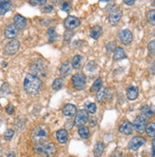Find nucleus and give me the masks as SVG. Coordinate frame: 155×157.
Instances as JSON below:
<instances>
[{"mask_svg":"<svg viewBox=\"0 0 155 157\" xmlns=\"http://www.w3.org/2000/svg\"><path fill=\"white\" fill-rule=\"evenodd\" d=\"M42 87V81L39 77L32 75L31 73L27 75L24 79V90L27 94L34 95L37 94Z\"/></svg>","mask_w":155,"mask_h":157,"instance_id":"f257e3e1","label":"nucleus"},{"mask_svg":"<svg viewBox=\"0 0 155 157\" xmlns=\"http://www.w3.org/2000/svg\"><path fill=\"white\" fill-rule=\"evenodd\" d=\"M34 151L45 157H51L56 151L55 145L51 142H38L34 146Z\"/></svg>","mask_w":155,"mask_h":157,"instance_id":"f03ea898","label":"nucleus"},{"mask_svg":"<svg viewBox=\"0 0 155 157\" xmlns=\"http://www.w3.org/2000/svg\"><path fill=\"white\" fill-rule=\"evenodd\" d=\"M48 135H49V128L47 125L44 124L35 127L32 132V138L36 143L45 141L47 139Z\"/></svg>","mask_w":155,"mask_h":157,"instance_id":"7ed1b4c3","label":"nucleus"},{"mask_svg":"<svg viewBox=\"0 0 155 157\" xmlns=\"http://www.w3.org/2000/svg\"><path fill=\"white\" fill-rule=\"evenodd\" d=\"M30 71H31V75H35L37 77H46L47 75V65L45 64L44 61L42 60H37L33 62L31 67H30Z\"/></svg>","mask_w":155,"mask_h":157,"instance_id":"20e7f679","label":"nucleus"},{"mask_svg":"<svg viewBox=\"0 0 155 157\" xmlns=\"http://www.w3.org/2000/svg\"><path fill=\"white\" fill-rule=\"evenodd\" d=\"M72 86H74L76 90H82L86 87V75L83 72H77L72 76L71 78Z\"/></svg>","mask_w":155,"mask_h":157,"instance_id":"39448f33","label":"nucleus"},{"mask_svg":"<svg viewBox=\"0 0 155 157\" xmlns=\"http://www.w3.org/2000/svg\"><path fill=\"white\" fill-rule=\"evenodd\" d=\"M89 121V113L86 109H80L79 112H77L74 119V125L78 128L84 127Z\"/></svg>","mask_w":155,"mask_h":157,"instance_id":"423d86ee","label":"nucleus"},{"mask_svg":"<svg viewBox=\"0 0 155 157\" xmlns=\"http://www.w3.org/2000/svg\"><path fill=\"white\" fill-rule=\"evenodd\" d=\"M118 39L123 45H130L133 40V34L130 30H121L118 33Z\"/></svg>","mask_w":155,"mask_h":157,"instance_id":"0eeeda50","label":"nucleus"},{"mask_svg":"<svg viewBox=\"0 0 155 157\" xmlns=\"http://www.w3.org/2000/svg\"><path fill=\"white\" fill-rule=\"evenodd\" d=\"M19 48H20V42L19 41L16 40V39L11 40L5 46L4 53L6 55H13L18 52Z\"/></svg>","mask_w":155,"mask_h":157,"instance_id":"6e6552de","label":"nucleus"},{"mask_svg":"<svg viewBox=\"0 0 155 157\" xmlns=\"http://www.w3.org/2000/svg\"><path fill=\"white\" fill-rule=\"evenodd\" d=\"M122 18V12L119 10L118 8L114 7L112 8L111 11H109V14H108V21L111 25H117L120 22Z\"/></svg>","mask_w":155,"mask_h":157,"instance_id":"1a4fd4ad","label":"nucleus"},{"mask_svg":"<svg viewBox=\"0 0 155 157\" xmlns=\"http://www.w3.org/2000/svg\"><path fill=\"white\" fill-rule=\"evenodd\" d=\"M147 125H148L147 120H146V118L142 115H139L134 119V122H133L134 130L139 133H143L146 132Z\"/></svg>","mask_w":155,"mask_h":157,"instance_id":"9d476101","label":"nucleus"},{"mask_svg":"<svg viewBox=\"0 0 155 157\" xmlns=\"http://www.w3.org/2000/svg\"><path fill=\"white\" fill-rule=\"evenodd\" d=\"M81 24V21L79 18L75 17V16H72V15H69L65 20H64V26L67 30L72 31L76 29L77 27H79Z\"/></svg>","mask_w":155,"mask_h":157,"instance_id":"9b49d317","label":"nucleus"},{"mask_svg":"<svg viewBox=\"0 0 155 157\" xmlns=\"http://www.w3.org/2000/svg\"><path fill=\"white\" fill-rule=\"evenodd\" d=\"M146 143V139L142 136H134L132 137L130 141L129 142V149L131 151H137L139 147H141Z\"/></svg>","mask_w":155,"mask_h":157,"instance_id":"f8f14e48","label":"nucleus"},{"mask_svg":"<svg viewBox=\"0 0 155 157\" xmlns=\"http://www.w3.org/2000/svg\"><path fill=\"white\" fill-rule=\"evenodd\" d=\"M17 33H18V29L14 24L8 25L5 29V32H4L5 37L7 39H11V40H13V38H15Z\"/></svg>","mask_w":155,"mask_h":157,"instance_id":"ddd939ff","label":"nucleus"},{"mask_svg":"<svg viewBox=\"0 0 155 157\" xmlns=\"http://www.w3.org/2000/svg\"><path fill=\"white\" fill-rule=\"evenodd\" d=\"M133 131H134L133 124L130 123V121H124L119 127V132L124 135H130L133 132Z\"/></svg>","mask_w":155,"mask_h":157,"instance_id":"4468645a","label":"nucleus"},{"mask_svg":"<svg viewBox=\"0 0 155 157\" xmlns=\"http://www.w3.org/2000/svg\"><path fill=\"white\" fill-rule=\"evenodd\" d=\"M62 113L66 117H71L77 113V108L74 104H66L62 109Z\"/></svg>","mask_w":155,"mask_h":157,"instance_id":"2eb2a0df","label":"nucleus"},{"mask_svg":"<svg viewBox=\"0 0 155 157\" xmlns=\"http://www.w3.org/2000/svg\"><path fill=\"white\" fill-rule=\"evenodd\" d=\"M13 21H14V25L16 26L18 30H23L27 26V19L21 14H18V13L15 14V16L13 18Z\"/></svg>","mask_w":155,"mask_h":157,"instance_id":"dca6fc26","label":"nucleus"},{"mask_svg":"<svg viewBox=\"0 0 155 157\" xmlns=\"http://www.w3.org/2000/svg\"><path fill=\"white\" fill-rule=\"evenodd\" d=\"M142 116L145 118H152L155 115V110L149 105H143L140 109Z\"/></svg>","mask_w":155,"mask_h":157,"instance_id":"f3484780","label":"nucleus"},{"mask_svg":"<svg viewBox=\"0 0 155 157\" xmlns=\"http://www.w3.org/2000/svg\"><path fill=\"white\" fill-rule=\"evenodd\" d=\"M139 95V90L137 87L131 86L127 90V98L130 101H134L137 99Z\"/></svg>","mask_w":155,"mask_h":157,"instance_id":"a211bd4d","label":"nucleus"},{"mask_svg":"<svg viewBox=\"0 0 155 157\" xmlns=\"http://www.w3.org/2000/svg\"><path fill=\"white\" fill-rule=\"evenodd\" d=\"M56 139L60 144H66L69 139V133L65 128H61L56 132Z\"/></svg>","mask_w":155,"mask_h":157,"instance_id":"6ab92c4d","label":"nucleus"},{"mask_svg":"<svg viewBox=\"0 0 155 157\" xmlns=\"http://www.w3.org/2000/svg\"><path fill=\"white\" fill-rule=\"evenodd\" d=\"M13 4L11 1H0V15H4L9 11L13 10Z\"/></svg>","mask_w":155,"mask_h":157,"instance_id":"aec40b11","label":"nucleus"},{"mask_svg":"<svg viewBox=\"0 0 155 157\" xmlns=\"http://www.w3.org/2000/svg\"><path fill=\"white\" fill-rule=\"evenodd\" d=\"M71 70H72V66H71V63H70V62H64L62 65H61V67H60V70H59V71H60V75H62V76H68L70 73L71 72Z\"/></svg>","mask_w":155,"mask_h":157,"instance_id":"412c9836","label":"nucleus"},{"mask_svg":"<svg viewBox=\"0 0 155 157\" xmlns=\"http://www.w3.org/2000/svg\"><path fill=\"white\" fill-rule=\"evenodd\" d=\"M125 58H127L126 51L121 47H117L113 52V60L114 61H120V60H123Z\"/></svg>","mask_w":155,"mask_h":157,"instance_id":"4be33fe9","label":"nucleus"},{"mask_svg":"<svg viewBox=\"0 0 155 157\" xmlns=\"http://www.w3.org/2000/svg\"><path fill=\"white\" fill-rule=\"evenodd\" d=\"M105 151V143L102 141H99L95 144L93 149V154L95 157H100Z\"/></svg>","mask_w":155,"mask_h":157,"instance_id":"5701e85b","label":"nucleus"},{"mask_svg":"<svg viewBox=\"0 0 155 157\" xmlns=\"http://www.w3.org/2000/svg\"><path fill=\"white\" fill-rule=\"evenodd\" d=\"M102 31H103L102 28L100 27V26H94V27H93L92 29H90V33H89L90 37H92L93 39L97 40L100 37V36H101Z\"/></svg>","mask_w":155,"mask_h":157,"instance_id":"b1692460","label":"nucleus"},{"mask_svg":"<svg viewBox=\"0 0 155 157\" xmlns=\"http://www.w3.org/2000/svg\"><path fill=\"white\" fill-rule=\"evenodd\" d=\"M107 94H108V89L102 87L98 91H97V94H96V99L99 103L103 102V101L107 98Z\"/></svg>","mask_w":155,"mask_h":157,"instance_id":"393cba45","label":"nucleus"},{"mask_svg":"<svg viewBox=\"0 0 155 157\" xmlns=\"http://www.w3.org/2000/svg\"><path fill=\"white\" fill-rule=\"evenodd\" d=\"M47 34H48V38L50 42H54L58 39V34L56 33V31L54 28H49Z\"/></svg>","mask_w":155,"mask_h":157,"instance_id":"a878e982","label":"nucleus"},{"mask_svg":"<svg viewBox=\"0 0 155 157\" xmlns=\"http://www.w3.org/2000/svg\"><path fill=\"white\" fill-rule=\"evenodd\" d=\"M78 134L80 135L81 138H83V139H88L89 138V130L87 128V127H80L78 128Z\"/></svg>","mask_w":155,"mask_h":157,"instance_id":"bb28decb","label":"nucleus"},{"mask_svg":"<svg viewBox=\"0 0 155 157\" xmlns=\"http://www.w3.org/2000/svg\"><path fill=\"white\" fill-rule=\"evenodd\" d=\"M146 132H147L149 137H155V123H149L147 125V128H146Z\"/></svg>","mask_w":155,"mask_h":157,"instance_id":"cd10ccee","label":"nucleus"},{"mask_svg":"<svg viewBox=\"0 0 155 157\" xmlns=\"http://www.w3.org/2000/svg\"><path fill=\"white\" fill-rule=\"evenodd\" d=\"M82 65V56L80 55H75L71 60V66L74 69H80Z\"/></svg>","mask_w":155,"mask_h":157,"instance_id":"c85d7f7f","label":"nucleus"},{"mask_svg":"<svg viewBox=\"0 0 155 157\" xmlns=\"http://www.w3.org/2000/svg\"><path fill=\"white\" fill-rule=\"evenodd\" d=\"M64 86V79L59 77V78H56L55 80L53 81L52 83V89L54 90H61Z\"/></svg>","mask_w":155,"mask_h":157,"instance_id":"c756f323","label":"nucleus"},{"mask_svg":"<svg viewBox=\"0 0 155 157\" xmlns=\"http://www.w3.org/2000/svg\"><path fill=\"white\" fill-rule=\"evenodd\" d=\"M102 84H103V80H102L101 78H97V79L93 82V84L92 88H90V90L93 91V92L98 91L100 89L102 88Z\"/></svg>","mask_w":155,"mask_h":157,"instance_id":"7c9ffc66","label":"nucleus"},{"mask_svg":"<svg viewBox=\"0 0 155 157\" xmlns=\"http://www.w3.org/2000/svg\"><path fill=\"white\" fill-rule=\"evenodd\" d=\"M85 70H86V71L89 72V73H93V72H95L96 70H97V65H96V64H95L93 61H89V62L87 64V65H86Z\"/></svg>","mask_w":155,"mask_h":157,"instance_id":"2f4dec72","label":"nucleus"},{"mask_svg":"<svg viewBox=\"0 0 155 157\" xmlns=\"http://www.w3.org/2000/svg\"><path fill=\"white\" fill-rule=\"evenodd\" d=\"M116 43L114 41H112V42H108L106 46V49H107V52L108 54H111V53H113L114 51L116 50Z\"/></svg>","mask_w":155,"mask_h":157,"instance_id":"473e14b6","label":"nucleus"},{"mask_svg":"<svg viewBox=\"0 0 155 157\" xmlns=\"http://www.w3.org/2000/svg\"><path fill=\"white\" fill-rule=\"evenodd\" d=\"M74 35V31H70V30H67L65 32V33H64V42L65 43H70L72 36Z\"/></svg>","mask_w":155,"mask_h":157,"instance_id":"72a5a7b5","label":"nucleus"},{"mask_svg":"<svg viewBox=\"0 0 155 157\" xmlns=\"http://www.w3.org/2000/svg\"><path fill=\"white\" fill-rule=\"evenodd\" d=\"M148 21L149 24L155 26V10H150L148 13Z\"/></svg>","mask_w":155,"mask_h":157,"instance_id":"f704fd0d","label":"nucleus"},{"mask_svg":"<svg viewBox=\"0 0 155 157\" xmlns=\"http://www.w3.org/2000/svg\"><path fill=\"white\" fill-rule=\"evenodd\" d=\"M96 109H97V108H96V105L94 103H88L86 105V110H87L88 113H92V114L95 113Z\"/></svg>","mask_w":155,"mask_h":157,"instance_id":"c9c22d12","label":"nucleus"},{"mask_svg":"<svg viewBox=\"0 0 155 157\" xmlns=\"http://www.w3.org/2000/svg\"><path fill=\"white\" fill-rule=\"evenodd\" d=\"M14 135V132L12 128H8V130L4 132V139L5 140H11Z\"/></svg>","mask_w":155,"mask_h":157,"instance_id":"e433bc0d","label":"nucleus"},{"mask_svg":"<svg viewBox=\"0 0 155 157\" xmlns=\"http://www.w3.org/2000/svg\"><path fill=\"white\" fill-rule=\"evenodd\" d=\"M148 50H149V52L153 55V56H155V39L150 41L148 45Z\"/></svg>","mask_w":155,"mask_h":157,"instance_id":"4c0bfd02","label":"nucleus"},{"mask_svg":"<svg viewBox=\"0 0 155 157\" xmlns=\"http://www.w3.org/2000/svg\"><path fill=\"white\" fill-rule=\"evenodd\" d=\"M70 8H71V6H70V2H63L61 4V10L66 13H69L70 11Z\"/></svg>","mask_w":155,"mask_h":157,"instance_id":"58836bf2","label":"nucleus"},{"mask_svg":"<svg viewBox=\"0 0 155 157\" xmlns=\"http://www.w3.org/2000/svg\"><path fill=\"white\" fill-rule=\"evenodd\" d=\"M42 12L43 13H51V12H52L53 11V6L52 5H51V4H48V5H44V6H42Z\"/></svg>","mask_w":155,"mask_h":157,"instance_id":"ea45409f","label":"nucleus"},{"mask_svg":"<svg viewBox=\"0 0 155 157\" xmlns=\"http://www.w3.org/2000/svg\"><path fill=\"white\" fill-rule=\"evenodd\" d=\"M9 91H10V88H9L7 83H5V84L1 87V89H0V94L5 95V94H9Z\"/></svg>","mask_w":155,"mask_h":157,"instance_id":"a19ab883","label":"nucleus"},{"mask_svg":"<svg viewBox=\"0 0 155 157\" xmlns=\"http://www.w3.org/2000/svg\"><path fill=\"white\" fill-rule=\"evenodd\" d=\"M32 6H41L43 4H46L45 0H31L29 2Z\"/></svg>","mask_w":155,"mask_h":157,"instance_id":"79ce46f5","label":"nucleus"},{"mask_svg":"<svg viewBox=\"0 0 155 157\" xmlns=\"http://www.w3.org/2000/svg\"><path fill=\"white\" fill-rule=\"evenodd\" d=\"M149 72L151 73V75H155V60H153L150 63V65L149 67Z\"/></svg>","mask_w":155,"mask_h":157,"instance_id":"37998d69","label":"nucleus"},{"mask_svg":"<svg viewBox=\"0 0 155 157\" xmlns=\"http://www.w3.org/2000/svg\"><path fill=\"white\" fill-rule=\"evenodd\" d=\"M6 112H7V113H9V114H13V113H14V108H13V105H9V106L6 108Z\"/></svg>","mask_w":155,"mask_h":157,"instance_id":"c03bdc74","label":"nucleus"},{"mask_svg":"<svg viewBox=\"0 0 155 157\" xmlns=\"http://www.w3.org/2000/svg\"><path fill=\"white\" fill-rule=\"evenodd\" d=\"M89 122L90 126H94V125H96V123H97L96 119H94V118H89Z\"/></svg>","mask_w":155,"mask_h":157,"instance_id":"a18cd8bd","label":"nucleus"},{"mask_svg":"<svg viewBox=\"0 0 155 157\" xmlns=\"http://www.w3.org/2000/svg\"><path fill=\"white\" fill-rule=\"evenodd\" d=\"M111 157H122V152L117 151L113 152V153H112V155Z\"/></svg>","mask_w":155,"mask_h":157,"instance_id":"49530a36","label":"nucleus"},{"mask_svg":"<svg viewBox=\"0 0 155 157\" xmlns=\"http://www.w3.org/2000/svg\"><path fill=\"white\" fill-rule=\"evenodd\" d=\"M124 4L129 5V6H132V5L135 4V1H134V0H131V1H124Z\"/></svg>","mask_w":155,"mask_h":157,"instance_id":"de8ad7c7","label":"nucleus"},{"mask_svg":"<svg viewBox=\"0 0 155 157\" xmlns=\"http://www.w3.org/2000/svg\"><path fill=\"white\" fill-rule=\"evenodd\" d=\"M8 157H15V153L14 152H10L8 154Z\"/></svg>","mask_w":155,"mask_h":157,"instance_id":"09e8293b","label":"nucleus"},{"mask_svg":"<svg viewBox=\"0 0 155 157\" xmlns=\"http://www.w3.org/2000/svg\"><path fill=\"white\" fill-rule=\"evenodd\" d=\"M151 157H155V147H152V151H151Z\"/></svg>","mask_w":155,"mask_h":157,"instance_id":"8fccbe9b","label":"nucleus"},{"mask_svg":"<svg viewBox=\"0 0 155 157\" xmlns=\"http://www.w3.org/2000/svg\"><path fill=\"white\" fill-rule=\"evenodd\" d=\"M152 147H155V137L153 138V140H152Z\"/></svg>","mask_w":155,"mask_h":157,"instance_id":"3c124183","label":"nucleus"},{"mask_svg":"<svg viewBox=\"0 0 155 157\" xmlns=\"http://www.w3.org/2000/svg\"><path fill=\"white\" fill-rule=\"evenodd\" d=\"M0 157H2V151L0 150Z\"/></svg>","mask_w":155,"mask_h":157,"instance_id":"603ef678","label":"nucleus"},{"mask_svg":"<svg viewBox=\"0 0 155 157\" xmlns=\"http://www.w3.org/2000/svg\"><path fill=\"white\" fill-rule=\"evenodd\" d=\"M151 4H152V6H153V7H155V1H153V2H152Z\"/></svg>","mask_w":155,"mask_h":157,"instance_id":"864d4df0","label":"nucleus"},{"mask_svg":"<svg viewBox=\"0 0 155 157\" xmlns=\"http://www.w3.org/2000/svg\"><path fill=\"white\" fill-rule=\"evenodd\" d=\"M130 157H134V156H130Z\"/></svg>","mask_w":155,"mask_h":157,"instance_id":"5fc2aeb1","label":"nucleus"},{"mask_svg":"<svg viewBox=\"0 0 155 157\" xmlns=\"http://www.w3.org/2000/svg\"><path fill=\"white\" fill-rule=\"evenodd\" d=\"M71 157H72V156H71Z\"/></svg>","mask_w":155,"mask_h":157,"instance_id":"6e6d98bb","label":"nucleus"}]
</instances>
